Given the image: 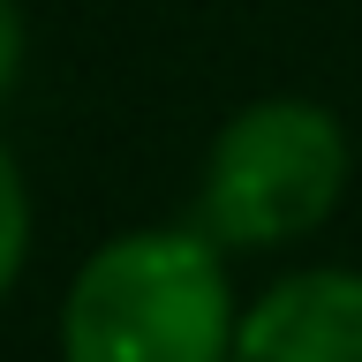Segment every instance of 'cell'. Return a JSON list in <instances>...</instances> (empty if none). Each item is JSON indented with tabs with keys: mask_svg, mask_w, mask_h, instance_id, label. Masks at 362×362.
<instances>
[{
	"mask_svg": "<svg viewBox=\"0 0 362 362\" xmlns=\"http://www.w3.org/2000/svg\"><path fill=\"white\" fill-rule=\"evenodd\" d=\"M242 302L204 226L106 234L61 287V362H234Z\"/></svg>",
	"mask_w": 362,
	"mask_h": 362,
	"instance_id": "1",
	"label": "cell"
},
{
	"mask_svg": "<svg viewBox=\"0 0 362 362\" xmlns=\"http://www.w3.org/2000/svg\"><path fill=\"white\" fill-rule=\"evenodd\" d=\"M355 144L325 98H249L204 151L197 226L219 249H287L347 204Z\"/></svg>",
	"mask_w": 362,
	"mask_h": 362,
	"instance_id": "2",
	"label": "cell"
},
{
	"mask_svg": "<svg viewBox=\"0 0 362 362\" xmlns=\"http://www.w3.org/2000/svg\"><path fill=\"white\" fill-rule=\"evenodd\" d=\"M234 362H362V272L302 264L242 310Z\"/></svg>",
	"mask_w": 362,
	"mask_h": 362,
	"instance_id": "3",
	"label": "cell"
},
{
	"mask_svg": "<svg viewBox=\"0 0 362 362\" xmlns=\"http://www.w3.org/2000/svg\"><path fill=\"white\" fill-rule=\"evenodd\" d=\"M30 226H38L30 181H23V158L8 151V136H0V302L16 294L23 264H30Z\"/></svg>",
	"mask_w": 362,
	"mask_h": 362,
	"instance_id": "4",
	"label": "cell"
},
{
	"mask_svg": "<svg viewBox=\"0 0 362 362\" xmlns=\"http://www.w3.org/2000/svg\"><path fill=\"white\" fill-rule=\"evenodd\" d=\"M23 61H30V16L23 0H0V98L23 83Z\"/></svg>",
	"mask_w": 362,
	"mask_h": 362,
	"instance_id": "5",
	"label": "cell"
}]
</instances>
